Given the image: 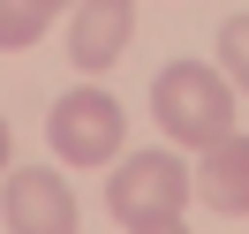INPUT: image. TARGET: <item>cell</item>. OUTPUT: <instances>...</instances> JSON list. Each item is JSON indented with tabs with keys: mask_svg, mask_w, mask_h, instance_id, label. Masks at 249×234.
<instances>
[{
	"mask_svg": "<svg viewBox=\"0 0 249 234\" xmlns=\"http://www.w3.org/2000/svg\"><path fill=\"white\" fill-rule=\"evenodd\" d=\"M128 234H189L181 219H159V227H128Z\"/></svg>",
	"mask_w": 249,
	"mask_h": 234,
	"instance_id": "9",
	"label": "cell"
},
{
	"mask_svg": "<svg viewBox=\"0 0 249 234\" xmlns=\"http://www.w3.org/2000/svg\"><path fill=\"white\" fill-rule=\"evenodd\" d=\"M136 38V0H76L68 8V61L83 76H106Z\"/></svg>",
	"mask_w": 249,
	"mask_h": 234,
	"instance_id": "5",
	"label": "cell"
},
{
	"mask_svg": "<svg viewBox=\"0 0 249 234\" xmlns=\"http://www.w3.org/2000/svg\"><path fill=\"white\" fill-rule=\"evenodd\" d=\"M46 8H53V16H61V8H76V0H46Z\"/></svg>",
	"mask_w": 249,
	"mask_h": 234,
	"instance_id": "11",
	"label": "cell"
},
{
	"mask_svg": "<svg viewBox=\"0 0 249 234\" xmlns=\"http://www.w3.org/2000/svg\"><path fill=\"white\" fill-rule=\"evenodd\" d=\"M121 136H128L121 98L98 91V83L53 98V113H46V144H53V159H68V166H113V159H121Z\"/></svg>",
	"mask_w": 249,
	"mask_h": 234,
	"instance_id": "3",
	"label": "cell"
},
{
	"mask_svg": "<svg viewBox=\"0 0 249 234\" xmlns=\"http://www.w3.org/2000/svg\"><path fill=\"white\" fill-rule=\"evenodd\" d=\"M189 181H196V197L212 204V212L242 219V212H249V136L234 128V136H219L212 151H196V166H189Z\"/></svg>",
	"mask_w": 249,
	"mask_h": 234,
	"instance_id": "6",
	"label": "cell"
},
{
	"mask_svg": "<svg viewBox=\"0 0 249 234\" xmlns=\"http://www.w3.org/2000/svg\"><path fill=\"white\" fill-rule=\"evenodd\" d=\"M234 98L242 91L219 76V61H166L151 76V121L181 151H212L219 136H234Z\"/></svg>",
	"mask_w": 249,
	"mask_h": 234,
	"instance_id": "1",
	"label": "cell"
},
{
	"mask_svg": "<svg viewBox=\"0 0 249 234\" xmlns=\"http://www.w3.org/2000/svg\"><path fill=\"white\" fill-rule=\"evenodd\" d=\"M0 166H8V121H0Z\"/></svg>",
	"mask_w": 249,
	"mask_h": 234,
	"instance_id": "10",
	"label": "cell"
},
{
	"mask_svg": "<svg viewBox=\"0 0 249 234\" xmlns=\"http://www.w3.org/2000/svg\"><path fill=\"white\" fill-rule=\"evenodd\" d=\"M189 159L181 151H128L113 159L106 174V212L121 227H159V219H181L189 212Z\"/></svg>",
	"mask_w": 249,
	"mask_h": 234,
	"instance_id": "2",
	"label": "cell"
},
{
	"mask_svg": "<svg viewBox=\"0 0 249 234\" xmlns=\"http://www.w3.org/2000/svg\"><path fill=\"white\" fill-rule=\"evenodd\" d=\"M0 219L8 234H76V189L53 166H16L0 189Z\"/></svg>",
	"mask_w": 249,
	"mask_h": 234,
	"instance_id": "4",
	"label": "cell"
},
{
	"mask_svg": "<svg viewBox=\"0 0 249 234\" xmlns=\"http://www.w3.org/2000/svg\"><path fill=\"white\" fill-rule=\"evenodd\" d=\"M53 31V8L46 0H0V53H23Z\"/></svg>",
	"mask_w": 249,
	"mask_h": 234,
	"instance_id": "7",
	"label": "cell"
},
{
	"mask_svg": "<svg viewBox=\"0 0 249 234\" xmlns=\"http://www.w3.org/2000/svg\"><path fill=\"white\" fill-rule=\"evenodd\" d=\"M219 76H227L234 91H249V16L219 23Z\"/></svg>",
	"mask_w": 249,
	"mask_h": 234,
	"instance_id": "8",
	"label": "cell"
}]
</instances>
